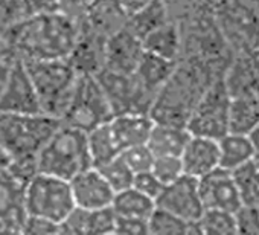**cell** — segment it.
<instances>
[{"label":"cell","mask_w":259,"mask_h":235,"mask_svg":"<svg viewBox=\"0 0 259 235\" xmlns=\"http://www.w3.org/2000/svg\"><path fill=\"white\" fill-rule=\"evenodd\" d=\"M144 54V42L125 26L107 40L104 69L120 73H135Z\"/></svg>","instance_id":"9a60e30c"},{"label":"cell","mask_w":259,"mask_h":235,"mask_svg":"<svg viewBox=\"0 0 259 235\" xmlns=\"http://www.w3.org/2000/svg\"><path fill=\"white\" fill-rule=\"evenodd\" d=\"M111 206L117 217L148 220L153 211L156 209L157 203L154 199L138 191L135 186H130L126 189L116 192Z\"/></svg>","instance_id":"83f0119b"},{"label":"cell","mask_w":259,"mask_h":235,"mask_svg":"<svg viewBox=\"0 0 259 235\" xmlns=\"http://www.w3.org/2000/svg\"><path fill=\"white\" fill-rule=\"evenodd\" d=\"M11 165H13V158L2 147H0V174L10 171Z\"/></svg>","instance_id":"f6af8a7d"},{"label":"cell","mask_w":259,"mask_h":235,"mask_svg":"<svg viewBox=\"0 0 259 235\" xmlns=\"http://www.w3.org/2000/svg\"><path fill=\"white\" fill-rule=\"evenodd\" d=\"M200 197L204 209H224L235 212L242 206L235 176L226 168H217L198 179Z\"/></svg>","instance_id":"4fadbf2b"},{"label":"cell","mask_w":259,"mask_h":235,"mask_svg":"<svg viewBox=\"0 0 259 235\" xmlns=\"http://www.w3.org/2000/svg\"><path fill=\"white\" fill-rule=\"evenodd\" d=\"M144 48L147 52L156 54L159 57L179 61L182 57L183 42L182 31L176 20H168L153 32H150L144 40Z\"/></svg>","instance_id":"cb8c5ba5"},{"label":"cell","mask_w":259,"mask_h":235,"mask_svg":"<svg viewBox=\"0 0 259 235\" xmlns=\"http://www.w3.org/2000/svg\"><path fill=\"white\" fill-rule=\"evenodd\" d=\"M169 16L176 22H183L197 16L213 14L218 0H165Z\"/></svg>","instance_id":"836d02e7"},{"label":"cell","mask_w":259,"mask_h":235,"mask_svg":"<svg viewBox=\"0 0 259 235\" xmlns=\"http://www.w3.org/2000/svg\"><path fill=\"white\" fill-rule=\"evenodd\" d=\"M5 55H11V54L8 52L7 45L4 42V37H2V34H0V57H5Z\"/></svg>","instance_id":"7dc6e473"},{"label":"cell","mask_w":259,"mask_h":235,"mask_svg":"<svg viewBox=\"0 0 259 235\" xmlns=\"http://www.w3.org/2000/svg\"><path fill=\"white\" fill-rule=\"evenodd\" d=\"M232 95L229 93L224 76L217 80L197 102L189 121L188 129L192 135L220 139L229 133Z\"/></svg>","instance_id":"9c48e42d"},{"label":"cell","mask_w":259,"mask_h":235,"mask_svg":"<svg viewBox=\"0 0 259 235\" xmlns=\"http://www.w3.org/2000/svg\"><path fill=\"white\" fill-rule=\"evenodd\" d=\"M61 120L46 113L20 114L0 111V147L11 158V174L23 183L38 173L37 156L61 126Z\"/></svg>","instance_id":"3957f363"},{"label":"cell","mask_w":259,"mask_h":235,"mask_svg":"<svg viewBox=\"0 0 259 235\" xmlns=\"http://www.w3.org/2000/svg\"><path fill=\"white\" fill-rule=\"evenodd\" d=\"M195 233H238L236 215L224 209H204L195 221Z\"/></svg>","instance_id":"1f68e13d"},{"label":"cell","mask_w":259,"mask_h":235,"mask_svg":"<svg viewBox=\"0 0 259 235\" xmlns=\"http://www.w3.org/2000/svg\"><path fill=\"white\" fill-rule=\"evenodd\" d=\"M93 167L87 132L61 123L37 156V171L66 180Z\"/></svg>","instance_id":"277c9868"},{"label":"cell","mask_w":259,"mask_h":235,"mask_svg":"<svg viewBox=\"0 0 259 235\" xmlns=\"http://www.w3.org/2000/svg\"><path fill=\"white\" fill-rule=\"evenodd\" d=\"M151 171L163 185H169L185 174V167L180 156H156Z\"/></svg>","instance_id":"d590c367"},{"label":"cell","mask_w":259,"mask_h":235,"mask_svg":"<svg viewBox=\"0 0 259 235\" xmlns=\"http://www.w3.org/2000/svg\"><path fill=\"white\" fill-rule=\"evenodd\" d=\"M79 25L60 11L34 16L2 34L8 52L20 60L69 58Z\"/></svg>","instance_id":"7a4b0ae2"},{"label":"cell","mask_w":259,"mask_h":235,"mask_svg":"<svg viewBox=\"0 0 259 235\" xmlns=\"http://www.w3.org/2000/svg\"><path fill=\"white\" fill-rule=\"evenodd\" d=\"M185 174L195 179L220 168V145L218 139L192 135L182 153Z\"/></svg>","instance_id":"ac0fdd59"},{"label":"cell","mask_w":259,"mask_h":235,"mask_svg":"<svg viewBox=\"0 0 259 235\" xmlns=\"http://www.w3.org/2000/svg\"><path fill=\"white\" fill-rule=\"evenodd\" d=\"M70 186L75 205L84 209H101L111 206L116 195L113 186L96 167H90L70 179Z\"/></svg>","instance_id":"5bb4252c"},{"label":"cell","mask_w":259,"mask_h":235,"mask_svg":"<svg viewBox=\"0 0 259 235\" xmlns=\"http://www.w3.org/2000/svg\"><path fill=\"white\" fill-rule=\"evenodd\" d=\"M22 232H28V233H31V232L32 233H57V232H61V229H60V224H57L54 221H49V220H45V218H40V217L26 215Z\"/></svg>","instance_id":"b9f144b4"},{"label":"cell","mask_w":259,"mask_h":235,"mask_svg":"<svg viewBox=\"0 0 259 235\" xmlns=\"http://www.w3.org/2000/svg\"><path fill=\"white\" fill-rule=\"evenodd\" d=\"M114 114L119 113H150L154 95L139 81L136 73H120L102 69L96 75Z\"/></svg>","instance_id":"30bf717a"},{"label":"cell","mask_w":259,"mask_h":235,"mask_svg":"<svg viewBox=\"0 0 259 235\" xmlns=\"http://www.w3.org/2000/svg\"><path fill=\"white\" fill-rule=\"evenodd\" d=\"M251 142H253V147H254V151H256V156H259V124L248 133Z\"/></svg>","instance_id":"bcb514c9"},{"label":"cell","mask_w":259,"mask_h":235,"mask_svg":"<svg viewBox=\"0 0 259 235\" xmlns=\"http://www.w3.org/2000/svg\"><path fill=\"white\" fill-rule=\"evenodd\" d=\"M150 233H195V223H191L177 214L156 206L148 218Z\"/></svg>","instance_id":"d6a6232c"},{"label":"cell","mask_w":259,"mask_h":235,"mask_svg":"<svg viewBox=\"0 0 259 235\" xmlns=\"http://www.w3.org/2000/svg\"><path fill=\"white\" fill-rule=\"evenodd\" d=\"M14 57L13 55H5V57H0V95L4 92V87L7 84L11 66H13Z\"/></svg>","instance_id":"7bdbcfd3"},{"label":"cell","mask_w":259,"mask_h":235,"mask_svg":"<svg viewBox=\"0 0 259 235\" xmlns=\"http://www.w3.org/2000/svg\"><path fill=\"white\" fill-rule=\"evenodd\" d=\"M114 233H126V235H144V233H150L148 220L117 217Z\"/></svg>","instance_id":"60d3db41"},{"label":"cell","mask_w":259,"mask_h":235,"mask_svg":"<svg viewBox=\"0 0 259 235\" xmlns=\"http://www.w3.org/2000/svg\"><path fill=\"white\" fill-rule=\"evenodd\" d=\"M133 186L138 191L147 194L148 197H151L154 200H157V197L160 195V192L165 188V185L160 182V179L151 170L142 171V173H136L135 174V180H133Z\"/></svg>","instance_id":"74e56055"},{"label":"cell","mask_w":259,"mask_h":235,"mask_svg":"<svg viewBox=\"0 0 259 235\" xmlns=\"http://www.w3.org/2000/svg\"><path fill=\"white\" fill-rule=\"evenodd\" d=\"M25 185L11 171L0 174V230H20L26 212L23 206Z\"/></svg>","instance_id":"e0dca14e"},{"label":"cell","mask_w":259,"mask_h":235,"mask_svg":"<svg viewBox=\"0 0 259 235\" xmlns=\"http://www.w3.org/2000/svg\"><path fill=\"white\" fill-rule=\"evenodd\" d=\"M235 215L238 233H259V208L242 205Z\"/></svg>","instance_id":"f35d334b"},{"label":"cell","mask_w":259,"mask_h":235,"mask_svg":"<svg viewBox=\"0 0 259 235\" xmlns=\"http://www.w3.org/2000/svg\"><path fill=\"white\" fill-rule=\"evenodd\" d=\"M156 203L191 223H195L204 211L200 197L198 179L188 174H183L176 182L165 185Z\"/></svg>","instance_id":"7c38bea8"},{"label":"cell","mask_w":259,"mask_h":235,"mask_svg":"<svg viewBox=\"0 0 259 235\" xmlns=\"http://www.w3.org/2000/svg\"><path fill=\"white\" fill-rule=\"evenodd\" d=\"M218 145L220 167L232 173L256 156L253 142L248 135L229 132L218 139Z\"/></svg>","instance_id":"484cf974"},{"label":"cell","mask_w":259,"mask_h":235,"mask_svg":"<svg viewBox=\"0 0 259 235\" xmlns=\"http://www.w3.org/2000/svg\"><path fill=\"white\" fill-rule=\"evenodd\" d=\"M107 40L79 26L76 45L67 58L79 75H98L105 67Z\"/></svg>","instance_id":"d6986e66"},{"label":"cell","mask_w":259,"mask_h":235,"mask_svg":"<svg viewBox=\"0 0 259 235\" xmlns=\"http://www.w3.org/2000/svg\"><path fill=\"white\" fill-rule=\"evenodd\" d=\"M154 124L156 121L150 113H119L110 121L111 132L122 151L148 144Z\"/></svg>","instance_id":"ffe728a7"},{"label":"cell","mask_w":259,"mask_h":235,"mask_svg":"<svg viewBox=\"0 0 259 235\" xmlns=\"http://www.w3.org/2000/svg\"><path fill=\"white\" fill-rule=\"evenodd\" d=\"M177 63L179 61L168 60L145 51L135 73L139 78V81L144 84V87L156 96L157 92L165 86V83L174 73Z\"/></svg>","instance_id":"d4e9b609"},{"label":"cell","mask_w":259,"mask_h":235,"mask_svg":"<svg viewBox=\"0 0 259 235\" xmlns=\"http://www.w3.org/2000/svg\"><path fill=\"white\" fill-rule=\"evenodd\" d=\"M119 2L122 4V7L125 8V11L130 16V14H135L136 11L145 8L147 5L154 2V0H119Z\"/></svg>","instance_id":"ee69618b"},{"label":"cell","mask_w":259,"mask_h":235,"mask_svg":"<svg viewBox=\"0 0 259 235\" xmlns=\"http://www.w3.org/2000/svg\"><path fill=\"white\" fill-rule=\"evenodd\" d=\"M58 11L57 0H0V34L43 13Z\"/></svg>","instance_id":"7402d4cb"},{"label":"cell","mask_w":259,"mask_h":235,"mask_svg":"<svg viewBox=\"0 0 259 235\" xmlns=\"http://www.w3.org/2000/svg\"><path fill=\"white\" fill-rule=\"evenodd\" d=\"M192 133L185 126L156 123L148 139V147L156 156H182Z\"/></svg>","instance_id":"603a6c76"},{"label":"cell","mask_w":259,"mask_h":235,"mask_svg":"<svg viewBox=\"0 0 259 235\" xmlns=\"http://www.w3.org/2000/svg\"><path fill=\"white\" fill-rule=\"evenodd\" d=\"M0 111L37 114L43 113L37 89L25 66V61L14 58L7 84L0 95Z\"/></svg>","instance_id":"8fae6325"},{"label":"cell","mask_w":259,"mask_h":235,"mask_svg":"<svg viewBox=\"0 0 259 235\" xmlns=\"http://www.w3.org/2000/svg\"><path fill=\"white\" fill-rule=\"evenodd\" d=\"M215 20L233 54L259 48V0H218Z\"/></svg>","instance_id":"52a82bcc"},{"label":"cell","mask_w":259,"mask_h":235,"mask_svg":"<svg viewBox=\"0 0 259 235\" xmlns=\"http://www.w3.org/2000/svg\"><path fill=\"white\" fill-rule=\"evenodd\" d=\"M224 84L232 96L259 93V48L232 55L224 72Z\"/></svg>","instance_id":"2e32d148"},{"label":"cell","mask_w":259,"mask_h":235,"mask_svg":"<svg viewBox=\"0 0 259 235\" xmlns=\"http://www.w3.org/2000/svg\"><path fill=\"white\" fill-rule=\"evenodd\" d=\"M23 206L26 215L61 224L76 208L70 180L35 173L25 185Z\"/></svg>","instance_id":"8992f818"},{"label":"cell","mask_w":259,"mask_h":235,"mask_svg":"<svg viewBox=\"0 0 259 235\" xmlns=\"http://www.w3.org/2000/svg\"><path fill=\"white\" fill-rule=\"evenodd\" d=\"M229 63L180 58L165 86L157 92L150 114L156 123L188 127V121L204 92L224 76Z\"/></svg>","instance_id":"6da1fadb"},{"label":"cell","mask_w":259,"mask_h":235,"mask_svg":"<svg viewBox=\"0 0 259 235\" xmlns=\"http://www.w3.org/2000/svg\"><path fill=\"white\" fill-rule=\"evenodd\" d=\"M126 20L128 13L119 0H95L79 26L104 38H110L113 34L125 28Z\"/></svg>","instance_id":"44dd1931"},{"label":"cell","mask_w":259,"mask_h":235,"mask_svg":"<svg viewBox=\"0 0 259 235\" xmlns=\"http://www.w3.org/2000/svg\"><path fill=\"white\" fill-rule=\"evenodd\" d=\"M168 20H171V16L166 2L165 0H154L145 8L136 11L135 14H130L125 26L141 40H144L150 32L162 26Z\"/></svg>","instance_id":"f1b7e54d"},{"label":"cell","mask_w":259,"mask_h":235,"mask_svg":"<svg viewBox=\"0 0 259 235\" xmlns=\"http://www.w3.org/2000/svg\"><path fill=\"white\" fill-rule=\"evenodd\" d=\"M120 156L126 162V165L135 171V174L151 170V167L154 164V159H156V154L148 147V144H142V145L126 148V150H123L120 153Z\"/></svg>","instance_id":"8d00e7d4"},{"label":"cell","mask_w":259,"mask_h":235,"mask_svg":"<svg viewBox=\"0 0 259 235\" xmlns=\"http://www.w3.org/2000/svg\"><path fill=\"white\" fill-rule=\"evenodd\" d=\"M89 139V150L92 156L93 167L99 168L104 164L110 162L111 159L117 158L122 150L111 132L110 123H105L87 133Z\"/></svg>","instance_id":"f546056e"},{"label":"cell","mask_w":259,"mask_h":235,"mask_svg":"<svg viewBox=\"0 0 259 235\" xmlns=\"http://www.w3.org/2000/svg\"><path fill=\"white\" fill-rule=\"evenodd\" d=\"M93 2L95 0H57V5L60 13L81 25L89 10L92 8Z\"/></svg>","instance_id":"ab89813d"},{"label":"cell","mask_w":259,"mask_h":235,"mask_svg":"<svg viewBox=\"0 0 259 235\" xmlns=\"http://www.w3.org/2000/svg\"><path fill=\"white\" fill-rule=\"evenodd\" d=\"M23 61L37 89L43 113L61 120L70 104L79 73L67 58Z\"/></svg>","instance_id":"5b68a950"},{"label":"cell","mask_w":259,"mask_h":235,"mask_svg":"<svg viewBox=\"0 0 259 235\" xmlns=\"http://www.w3.org/2000/svg\"><path fill=\"white\" fill-rule=\"evenodd\" d=\"M99 170L116 192L133 186L135 171L126 165V162L122 159L120 154L111 159L110 162L104 164L102 167H99Z\"/></svg>","instance_id":"e575fe53"},{"label":"cell","mask_w":259,"mask_h":235,"mask_svg":"<svg viewBox=\"0 0 259 235\" xmlns=\"http://www.w3.org/2000/svg\"><path fill=\"white\" fill-rule=\"evenodd\" d=\"M242 205L259 208V156H254L233 171Z\"/></svg>","instance_id":"4dcf8cb0"},{"label":"cell","mask_w":259,"mask_h":235,"mask_svg":"<svg viewBox=\"0 0 259 235\" xmlns=\"http://www.w3.org/2000/svg\"><path fill=\"white\" fill-rule=\"evenodd\" d=\"M113 116L114 111L96 75H79L70 104L61 121L89 133L110 123Z\"/></svg>","instance_id":"ba28073f"},{"label":"cell","mask_w":259,"mask_h":235,"mask_svg":"<svg viewBox=\"0 0 259 235\" xmlns=\"http://www.w3.org/2000/svg\"><path fill=\"white\" fill-rule=\"evenodd\" d=\"M259 124V93L232 96L229 132L248 135Z\"/></svg>","instance_id":"4316f807"}]
</instances>
